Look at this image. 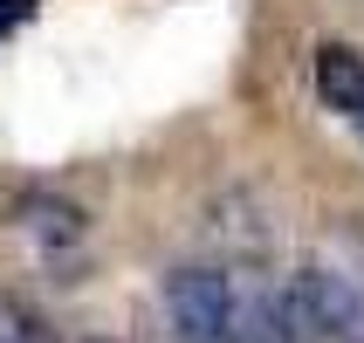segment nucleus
<instances>
[{
    "label": "nucleus",
    "instance_id": "2",
    "mask_svg": "<svg viewBox=\"0 0 364 343\" xmlns=\"http://www.w3.org/2000/svg\"><path fill=\"white\" fill-rule=\"evenodd\" d=\"M275 303L309 343H364V282H350L344 268H330V261L296 268L275 288Z\"/></svg>",
    "mask_w": 364,
    "mask_h": 343
},
{
    "label": "nucleus",
    "instance_id": "5",
    "mask_svg": "<svg viewBox=\"0 0 364 343\" xmlns=\"http://www.w3.org/2000/svg\"><path fill=\"white\" fill-rule=\"evenodd\" d=\"M316 89H323V103L337 110V117H350L364 131V55L358 48L323 41V48H316Z\"/></svg>",
    "mask_w": 364,
    "mask_h": 343
},
{
    "label": "nucleus",
    "instance_id": "7",
    "mask_svg": "<svg viewBox=\"0 0 364 343\" xmlns=\"http://www.w3.org/2000/svg\"><path fill=\"white\" fill-rule=\"evenodd\" d=\"M0 343H48L41 316L21 303V295H7V288H0Z\"/></svg>",
    "mask_w": 364,
    "mask_h": 343
},
{
    "label": "nucleus",
    "instance_id": "8",
    "mask_svg": "<svg viewBox=\"0 0 364 343\" xmlns=\"http://www.w3.org/2000/svg\"><path fill=\"white\" fill-rule=\"evenodd\" d=\"M35 7H41V0H0V35L28 28V21H35Z\"/></svg>",
    "mask_w": 364,
    "mask_h": 343
},
{
    "label": "nucleus",
    "instance_id": "1",
    "mask_svg": "<svg viewBox=\"0 0 364 343\" xmlns=\"http://www.w3.org/2000/svg\"><path fill=\"white\" fill-rule=\"evenodd\" d=\"M247 303L255 288L234 275V261H179L165 275V316L179 343H247Z\"/></svg>",
    "mask_w": 364,
    "mask_h": 343
},
{
    "label": "nucleus",
    "instance_id": "4",
    "mask_svg": "<svg viewBox=\"0 0 364 343\" xmlns=\"http://www.w3.org/2000/svg\"><path fill=\"white\" fill-rule=\"evenodd\" d=\"M206 241H213V261H262L275 247V220L247 185H234L206 206Z\"/></svg>",
    "mask_w": 364,
    "mask_h": 343
},
{
    "label": "nucleus",
    "instance_id": "3",
    "mask_svg": "<svg viewBox=\"0 0 364 343\" xmlns=\"http://www.w3.org/2000/svg\"><path fill=\"white\" fill-rule=\"evenodd\" d=\"M14 234L35 247V261H76L82 241H90V213L62 192H28L14 206Z\"/></svg>",
    "mask_w": 364,
    "mask_h": 343
},
{
    "label": "nucleus",
    "instance_id": "6",
    "mask_svg": "<svg viewBox=\"0 0 364 343\" xmlns=\"http://www.w3.org/2000/svg\"><path fill=\"white\" fill-rule=\"evenodd\" d=\"M247 343H309V337L282 316L275 295H255V303H247Z\"/></svg>",
    "mask_w": 364,
    "mask_h": 343
}]
</instances>
